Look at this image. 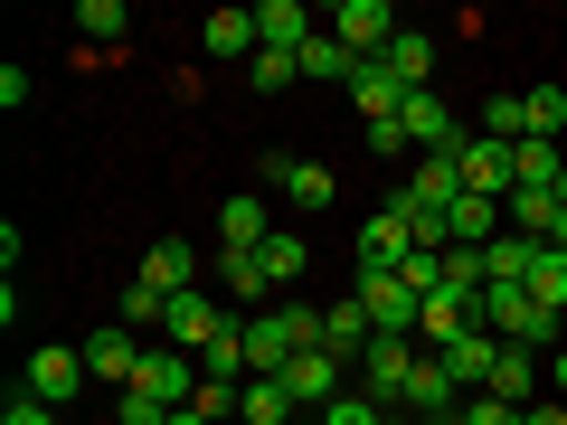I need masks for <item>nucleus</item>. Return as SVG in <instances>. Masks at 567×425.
Returning a JSON list of instances; mask_svg holds the SVG:
<instances>
[{"label": "nucleus", "mask_w": 567, "mask_h": 425, "mask_svg": "<svg viewBox=\"0 0 567 425\" xmlns=\"http://www.w3.org/2000/svg\"><path fill=\"white\" fill-rule=\"evenodd\" d=\"M199 379H208V369L189 360V350H171V341H152V350H142V369H133V387H142V397H162V406H189V397H199Z\"/></svg>", "instance_id": "obj_6"}, {"label": "nucleus", "mask_w": 567, "mask_h": 425, "mask_svg": "<svg viewBox=\"0 0 567 425\" xmlns=\"http://www.w3.org/2000/svg\"><path fill=\"white\" fill-rule=\"evenodd\" d=\"M454 162H464V189H483V199H511V142H483V133H473Z\"/></svg>", "instance_id": "obj_17"}, {"label": "nucleus", "mask_w": 567, "mask_h": 425, "mask_svg": "<svg viewBox=\"0 0 567 425\" xmlns=\"http://www.w3.org/2000/svg\"><path fill=\"white\" fill-rule=\"evenodd\" d=\"M435 360H445V379L464 387V397H483V387H492V360H502V341H492V331H464V341H445Z\"/></svg>", "instance_id": "obj_11"}, {"label": "nucleus", "mask_w": 567, "mask_h": 425, "mask_svg": "<svg viewBox=\"0 0 567 425\" xmlns=\"http://www.w3.org/2000/svg\"><path fill=\"white\" fill-rule=\"evenodd\" d=\"M406 406H416V425H435V416H454V406H464V387L445 379V360H435V350H425L416 379H406Z\"/></svg>", "instance_id": "obj_16"}, {"label": "nucleus", "mask_w": 567, "mask_h": 425, "mask_svg": "<svg viewBox=\"0 0 567 425\" xmlns=\"http://www.w3.org/2000/svg\"><path fill=\"white\" fill-rule=\"evenodd\" d=\"M435 425H464V406H454V416H435Z\"/></svg>", "instance_id": "obj_45"}, {"label": "nucleus", "mask_w": 567, "mask_h": 425, "mask_svg": "<svg viewBox=\"0 0 567 425\" xmlns=\"http://www.w3.org/2000/svg\"><path fill=\"white\" fill-rule=\"evenodd\" d=\"M171 425H208V416H199V406H181V416H171Z\"/></svg>", "instance_id": "obj_44"}, {"label": "nucleus", "mask_w": 567, "mask_h": 425, "mask_svg": "<svg viewBox=\"0 0 567 425\" xmlns=\"http://www.w3.org/2000/svg\"><path fill=\"white\" fill-rule=\"evenodd\" d=\"M406 256H416V237H406V218H398V208H379V218L360 227V265H406Z\"/></svg>", "instance_id": "obj_26"}, {"label": "nucleus", "mask_w": 567, "mask_h": 425, "mask_svg": "<svg viewBox=\"0 0 567 425\" xmlns=\"http://www.w3.org/2000/svg\"><path fill=\"white\" fill-rule=\"evenodd\" d=\"M0 425H58V406H39V397H29V387H20V397L0 406Z\"/></svg>", "instance_id": "obj_39"}, {"label": "nucleus", "mask_w": 567, "mask_h": 425, "mask_svg": "<svg viewBox=\"0 0 567 425\" xmlns=\"http://www.w3.org/2000/svg\"><path fill=\"white\" fill-rule=\"evenodd\" d=\"M529 265H539V237H520V227L483 246V283H529Z\"/></svg>", "instance_id": "obj_23"}, {"label": "nucleus", "mask_w": 567, "mask_h": 425, "mask_svg": "<svg viewBox=\"0 0 567 425\" xmlns=\"http://www.w3.org/2000/svg\"><path fill=\"white\" fill-rule=\"evenodd\" d=\"M85 379H95L85 350H29V397H39V406H76Z\"/></svg>", "instance_id": "obj_7"}, {"label": "nucleus", "mask_w": 567, "mask_h": 425, "mask_svg": "<svg viewBox=\"0 0 567 425\" xmlns=\"http://www.w3.org/2000/svg\"><path fill=\"white\" fill-rule=\"evenodd\" d=\"M350 66H360V58H350V48L331 39V29H322L312 48H303V76H312V85H350Z\"/></svg>", "instance_id": "obj_29"}, {"label": "nucleus", "mask_w": 567, "mask_h": 425, "mask_svg": "<svg viewBox=\"0 0 567 425\" xmlns=\"http://www.w3.org/2000/svg\"><path fill=\"white\" fill-rule=\"evenodd\" d=\"M237 416H246V425H284V416H293V387H284V379H246Z\"/></svg>", "instance_id": "obj_27"}, {"label": "nucleus", "mask_w": 567, "mask_h": 425, "mask_svg": "<svg viewBox=\"0 0 567 425\" xmlns=\"http://www.w3.org/2000/svg\"><path fill=\"white\" fill-rule=\"evenodd\" d=\"M199 48H208V58H256V10H208V20H199Z\"/></svg>", "instance_id": "obj_21"}, {"label": "nucleus", "mask_w": 567, "mask_h": 425, "mask_svg": "<svg viewBox=\"0 0 567 425\" xmlns=\"http://www.w3.org/2000/svg\"><path fill=\"white\" fill-rule=\"evenodd\" d=\"M142 283H152V293H199V256H189L181 237H162L142 256Z\"/></svg>", "instance_id": "obj_19"}, {"label": "nucleus", "mask_w": 567, "mask_h": 425, "mask_svg": "<svg viewBox=\"0 0 567 425\" xmlns=\"http://www.w3.org/2000/svg\"><path fill=\"white\" fill-rule=\"evenodd\" d=\"M464 331H483V322H473V303H454V293H425V312H416V341H425V350L464 341Z\"/></svg>", "instance_id": "obj_24"}, {"label": "nucleus", "mask_w": 567, "mask_h": 425, "mask_svg": "<svg viewBox=\"0 0 567 425\" xmlns=\"http://www.w3.org/2000/svg\"><path fill=\"white\" fill-rule=\"evenodd\" d=\"M558 180H567L558 142H539V133H520V142H511V189H558Z\"/></svg>", "instance_id": "obj_20"}, {"label": "nucleus", "mask_w": 567, "mask_h": 425, "mask_svg": "<svg viewBox=\"0 0 567 425\" xmlns=\"http://www.w3.org/2000/svg\"><path fill=\"white\" fill-rule=\"evenodd\" d=\"M162 312H171V293H152V283H123V331H162Z\"/></svg>", "instance_id": "obj_32"}, {"label": "nucleus", "mask_w": 567, "mask_h": 425, "mask_svg": "<svg viewBox=\"0 0 567 425\" xmlns=\"http://www.w3.org/2000/svg\"><path fill=\"white\" fill-rule=\"evenodd\" d=\"M539 246H558V256H567V199L548 208V237H539Z\"/></svg>", "instance_id": "obj_42"}, {"label": "nucleus", "mask_w": 567, "mask_h": 425, "mask_svg": "<svg viewBox=\"0 0 567 425\" xmlns=\"http://www.w3.org/2000/svg\"><path fill=\"white\" fill-rule=\"evenodd\" d=\"M520 114H529V133H539V142H558V123H567V85H529Z\"/></svg>", "instance_id": "obj_31"}, {"label": "nucleus", "mask_w": 567, "mask_h": 425, "mask_svg": "<svg viewBox=\"0 0 567 425\" xmlns=\"http://www.w3.org/2000/svg\"><path fill=\"white\" fill-rule=\"evenodd\" d=\"M558 199H567V180H558Z\"/></svg>", "instance_id": "obj_46"}, {"label": "nucleus", "mask_w": 567, "mask_h": 425, "mask_svg": "<svg viewBox=\"0 0 567 425\" xmlns=\"http://www.w3.org/2000/svg\"><path fill=\"white\" fill-rule=\"evenodd\" d=\"M284 387H293V406H331V397H350V387H341V360H331V350H303V360L284 369Z\"/></svg>", "instance_id": "obj_18"}, {"label": "nucleus", "mask_w": 567, "mask_h": 425, "mask_svg": "<svg viewBox=\"0 0 567 425\" xmlns=\"http://www.w3.org/2000/svg\"><path fill=\"white\" fill-rule=\"evenodd\" d=\"M464 425H520V406H502V397H464Z\"/></svg>", "instance_id": "obj_40"}, {"label": "nucleus", "mask_w": 567, "mask_h": 425, "mask_svg": "<svg viewBox=\"0 0 567 425\" xmlns=\"http://www.w3.org/2000/svg\"><path fill=\"white\" fill-rule=\"evenodd\" d=\"M483 397H502V406H539V350L502 341V360H492V387H483Z\"/></svg>", "instance_id": "obj_12"}, {"label": "nucleus", "mask_w": 567, "mask_h": 425, "mask_svg": "<svg viewBox=\"0 0 567 425\" xmlns=\"http://www.w3.org/2000/svg\"><path fill=\"white\" fill-rule=\"evenodd\" d=\"M218 293L237 312H265V293H275V274H265V256H218Z\"/></svg>", "instance_id": "obj_22"}, {"label": "nucleus", "mask_w": 567, "mask_h": 425, "mask_svg": "<svg viewBox=\"0 0 567 425\" xmlns=\"http://www.w3.org/2000/svg\"><path fill=\"white\" fill-rule=\"evenodd\" d=\"M265 237H275V208H265V189H237V199L218 208V246H227V256H256Z\"/></svg>", "instance_id": "obj_9"}, {"label": "nucleus", "mask_w": 567, "mask_h": 425, "mask_svg": "<svg viewBox=\"0 0 567 425\" xmlns=\"http://www.w3.org/2000/svg\"><path fill=\"white\" fill-rule=\"evenodd\" d=\"M246 76H256V95H284V85L303 76V58H284V48H256V58H246Z\"/></svg>", "instance_id": "obj_33"}, {"label": "nucleus", "mask_w": 567, "mask_h": 425, "mask_svg": "<svg viewBox=\"0 0 567 425\" xmlns=\"http://www.w3.org/2000/svg\"><path fill=\"white\" fill-rule=\"evenodd\" d=\"M369 341H379V322L360 312V293H341V303H322V350H331V360H360Z\"/></svg>", "instance_id": "obj_14"}, {"label": "nucleus", "mask_w": 567, "mask_h": 425, "mask_svg": "<svg viewBox=\"0 0 567 425\" xmlns=\"http://www.w3.org/2000/svg\"><path fill=\"white\" fill-rule=\"evenodd\" d=\"M379 66H388L398 95H425V85H435V39H425V29H398V39L379 48Z\"/></svg>", "instance_id": "obj_10"}, {"label": "nucleus", "mask_w": 567, "mask_h": 425, "mask_svg": "<svg viewBox=\"0 0 567 425\" xmlns=\"http://www.w3.org/2000/svg\"><path fill=\"white\" fill-rule=\"evenodd\" d=\"M350 293H360V312H369L379 331H406V341H416V312H425V293L398 274V265H360V283H350Z\"/></svg>", "instance_id": "obj_2"}, {"label": "nucleus", "mask_w": 567, "mask_h": 425, "mask_svg": "<svg viewBox=\"0 0 567 425\" xmlns=\"http://www.w3.org/2000/svg\"><path fill=\"white\" fill-rule=\"evenodd\" d=\"M256 180H265V199H284V208H331V162H293V152H265L256 162Z\"/></svg>", "instance_id": "obj_4"}, {"label": "nucleus", "mask_w": 567, "mask_h": 425, "mask_svg": "<svg viewBox=\"0 0 567 425\" xmlns=\"http://www.w3.org/2000/svg\"><path fill=\"white\" fill-rule=\"evenodd\" d=\"M529 303L567 312V256H558V246H539V265H529Z\"/></svg>", "instance_id": "obj_28"}, {"label": "nucleus", "mask_w": 567, "mask_h": 425, "mask_svg": "<svg viewBox=\"0 0 567 425\" xmlns=\"http://www.w3.org/2000/svg\"><path fill=\"white\" fill-rule=\"evenodd\" d=\"M322 425H398V406H379V397H331Z\"/></svg>", "instance_id": "obj_34"}, {"label": "nucleus", "mask_w": 567, "mask_h": 425, "mask_svg": "<svg viewBox=\"0 0 567 425\" xmlns=\"http://www.w3.org/2000/svg\"><path fill=\"white\" fill-rule=\"evenodd\" d=\"M360 133H369V152H379V162H406V152H416V142H406V123H398V114H388V123H360Z\"/></svg>", "instance_id": "obj_37"}, {"label": "nucleus", "mask_w": 567, "mask_h": 425, "mask_svg": "<svg viewBox=\"0 0 567 425\" xmlns=\"http://www.w3.org/2000/svg\"><path fill=\"white\" fill-rule=\"evenodd\" d=\"M256 256H265V274H275V283H293V274H303V265H312V246L293 237V227H275V237H265Z\"/></svg>", "instance_id": "obj_30"}, {"label": "nucleus", "mask_w": 567, "mask_h": 425, "mask_svg": "<svg viewBox=\"0 0 567 425\" xmlns=\"http://www.w3.org/2000/svg\"><path fill=\"white\" fill-rule=\"evenodd\" d=\"M473 322H483V331H502V341H520V350H548V341H558V312H539V303H529V283H483Z\"/></svg>", "instance_id": "obj_1"}, {"label": "nucleus", "mask_w": 567, "mask_h": 425, "mask_svg": "<svg viewBox=\"0 0 567 425\" xmlns=\"http://www.w3.org/2000/svg\"><path fill=\"white\" fill-rule=\"evenodd\" d=\"M142 350H152V341H133V331H95V341H85V369L123 397V387H133V369H142Z\"/></svg>", "instance_id": "obj_15"}, {"label": "nucleus", "mask_w": 567, "mask_h": 425, "mask_svg": "<svg viewBox=\"0 0 567 425\" xmlns=\"http://www.w3.org/2000/svg\"><path fill=\"white\" fill-rule=\"evenodd\" d=\"M445 227H454V246H464V256H483V246L502 237L511 218H502V199H483V189H464V199L445 208Z\"/></svg>", "instance_id": "obj_13"}, {"label": "nucleus", "mask_w": 567, "mask_h": 425, "mask_svg": "<svg viewBox=\"0 0 567 425\" xmlns=\"http://www.w3.org/2000/svg\"><path fill=\"white\" fill-rule=\"evenodd\" d=\"M181 406H162V397H142V387H123L114 397V425H171Z\"/></svg>", "instance_id": "obj_36"}, {"label": "nucleus", "mask_w": 567, "mask_h": 425, "mask_svg": "<svg viewBox=\"0 0 567 425\" xmlns=\"http://www.w3.org/2000/svg\"><path fill=\"white\" fill-rule=\"evenodd\" d=\"M445 256H454V246H445ZM445 256H406V265H398V274H406V283H416V293H445Z\"/></svg>", "instance_id": "obj_38"}, {"label": "nucleus", "mask_w": 567, "mask_h": 425, "mask_svg": "<svg viewBox=\"0 0 567 425\" xmlns=\"http://www.w3.org/2000/svg\"><path fill=\"white\" fill-rule=\"evenodd\" d=\"M520 425H567V397H539V406H520Z\"/></svg>", "instance_id": "obj_41"}, {"label": "nucleus", "mask_w": 567, "mask_h": 425, "mask_svg": "<svg viewBox=\"0 0 567 425\" xmlns=\"http://www.w3.org/2000/svg\"><path fill=\"white\" fill-rule=\"evenodd\" d=\"M350 104H360V123H388L406 95L388 85V66H379V58H360V66H350Z\"/></svg>", "instance_id": "obj_25"}, {"label": "nucleus", "mask_w": 567, "mask_h": 425, "mask_svg": "<svg viewBox=\"0 0 567 425\" xmlns=\"http://www.w3.org/2000/svg\"><path fill=\"white\" fill-rule=\"evenodd\" d=\"M548 387H558V397H567V341L548 350Z\"/></svg>", "instance_id": "obj_43"}, {"label": "nucleus", "mask_w": 567, "mask_h": 425, "mask_svg": "<svg viewBox=\"0 0 567 425\" xmlns=\"http://www.w3.org/2000/svg\"><path fill=\"white\" fill-rule=\"evenodd\" d=\"M398 123H406V142H416V162H425V152H464V114H454V104L445 95H435V85H425V95H406L398 104Z\"/></svg>", "instance_id": "obj_5"}, {"label": "nucleus", "mask_w": 567, "mask_h": 425, "mask_svg": "<svg viewBox=\"0 0 567 425\" xmlns=\"http://www.w3.org/2000/svg\"><path fill=\"white\" fill-rule=\"evenodd\" d=\"M416 360H425V350L406 341V331H379V341L360 350V397H379V406H406V379H416Z\"/></svg>", "instance_id": "obj_3"}, {"label": "nucleus", "mask_w": 567, "mask_h": 425, "mask_svg": "<svg viewBox=\"0 0 567 425\" xmlns=\"http://www.w3.org/2000/svg\"><path fill=\"white\" fill-rule=\"evenodd\" d=\"M331 39H341L350 58H379V48L398 39V10H388V0H341V10H331Z\"/></svg>", "instance_id": "obj_8"}, {"label": "nucleus", "mask_w": 567, "mask_h": 425, "mask_svg": "<svg viewBox=\"0 0 567 425\" xmlns=\"http://www.w3.org/2000/svg\"><path fill=\"white\" fill-rule=\"evenodd\" d=\"M76 29H95V39H123V29H133V10H123V0H76Z\"/></svg>", "instance_id": "obj_35"}]
</instances>
